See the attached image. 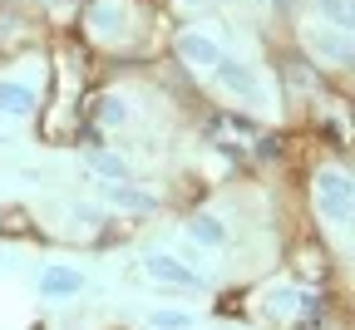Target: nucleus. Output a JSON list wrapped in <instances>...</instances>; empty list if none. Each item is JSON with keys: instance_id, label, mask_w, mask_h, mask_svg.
<instances>
[{"instance_id": "f257e3e1", "label": "nucleus", "mask_w": 355, "mask_h": 330, "mask_svg": "<svg viewBox=\"0 0 355 330\" xmlns=\"http://www.w3.org/2000/svg\"><path fill=\"white\" fill-rule=\"evenodd\" d=\"M316 207L331 227L350 232V217H355V182L345 168H321L316 173Z\"/></svg>"}, {"instance_id": "f03ea898", "label": "nucleus", "mask_w": 355, "mask_h": 330, "mask_svg": "<svg viewBox=\"0 0 355 330\" xmlns=\"http://www.w3.org/2000/svg\"><path fill=\"white\" fill-rule=\"evenodd\" d=\"M207 133H212V144H217V148L247 153V148H252V138L261 133V123L247 119V114H212V119H207Z\"/></svg>"}, {"instance_id": "7ed1b4c3", "label": "nucleus", "mask_w": 355, "mask_h": 330, "mask_svg": "<svg viewBox=\"0 0 355 330\" xmlns=\"http://www.w3.org/2000/svg\"><path fill=\"white\" fill-rule=\"evenodd\" d=\"M144 271L158 281V286H188V291H202V276H198L183 257H173V252H148V257H144Z\"/></svg>"}, {"instance_id": "20e7f679", "label": "nucleus", "mask_w": 355, "mask_h": 330, "mask_svg": "<svg viewBox=\"0 0 355 330\" xmlns=\"http://www.w3.org/2000/svg\"><path fill=\"white\" fill-rule=\"evenodd\" d=\"M291 276H296V286H326L331 281V261L316 242H296L291 247Z\"/></svg>"}, {"instance_id": "39448f33", "label": "nucleus", "mask_w": 355, "mask_h": 330, "mask_svg": "<svg viewBox=\"0 0 355 330\" xmlns=\"http://www.w3.org/2000/svg\"><path fill=\"white\" fill-rule=\"evenodd\" d=\"M212 79H217V89L237 94V99H261V79H257L252 64H242V60H227V55H222V60L212 64Z\"/></svg>"}, {"instance_id": "423d86ee", "label": "nucleus", "mask_w": 355, "mask_h": 330, "mask_svg": "<svg viewBox=\"0 0 355 330\" xmlns=\"http://www.w3.org/2000/svg\"><path fill=\"white\" fill-rule=\"evenodd\" d=\"M79 291H84V271H79V266L55 261V266L40 271V296H44V301H69V296H79Z\"/></svg>"}, {"instance_id": "0eeeda50", "label": "nucleus", "mask_w": 355, "mask_h": 330, "mask_svg": "<svg viewBox=\"0 0 355 330\" xmlns=\"http://www.w3.org/2000/svg\"><path fill=\"white\" fill-rule=\"evenodd\" d=\"M178 55H183V64H193V69H212L222 60V44L212 35H202V30H188V35H178Z\"/></svg>"}, {"instance_id": "6e6552de", "label": "nucleus", "mask_w": 355, "mask_h": 330, "mask_svg": "<svg viewBox=\"0 0 355 330\" xmlns=\"http://www.w3.org/2000/svg\"><path fill=\"white\" fill-rule=\"evenodd\" d=\"M89 30H94L99 40H119L128 30V15L119 6H109V0H94V6H89Z\"/></svg>"}, {"instance_id": "1a4fd4ad", "label": "nucleus", "mask_w": 355, "mask_h": 330, "mask_svg": "<svg viewBox=\"0 0 355 330\" xmlns=\"http://www.w3.org/2000/svg\"><path fill=\"white\" fill-rule=\"evenodd\" d=\"M188 237L198 242V247H227V222H222V217H212V212H198L193 222H188Z\"/></svg>"}, {"instance_id": "9d476101", "label": "nucleus", "mask_w": 355, "mask_h": 330, "mask_svg": "<svg viewBox=\"0 0 355 330\" xmlns=\"http://www.w3.org/2000/svg\"><path fill=\"white\" fill-rule=\"evenodd\" d=\"M84 114L94 119V123H109V128H119V123L128 119V104L119 99V94H94V99L84 104Z\"/></svg>"}, {"instance_id": "9b49d317", "label": "nucleus", "mask_w": 355, "mask_h": 330, "mask_svg": "<svg viewBox=\"0 0 355 330\" xmlns=\"http://www.w3.org/2000/svg\"><path fill=\"white\" fill-rule=\"evenodd\" d=\"M261 306H266V315H277V320H291V315L306 306V296H301L296 286H277V291H266V296H261Z\"/></svg>"}, {"instance_id": "f8f14e48", "label": "nucleus", "mask_w": 355, "mask_h": 330, "mask_svg": "<svg viewBox=\"0 0 355 330\" xmlns=\"http://www.w3.org/2000/svg\"><path fill=\"white\" fill-rule=\"evenodd\" d=\"M311 44H316L326 60L350 64V30H316V35H311Z\"/></svg>"}, {"instance_id": "ddd939ff", "label": "nucleus", "mask_w": 355, "mask_h": 330, "mask_svg": "<svg viewBox=\"0 0 355 330\" xmlns=\"http://www.w3.org/2000/svg\"><path fill=\"white\" fill-rule=\"evenodd\" d=\"M35 109V89L15 84V79H0V114H30Z\"/></svg>"}, {"instance_id": "4468645a", "label": "nucleus", "mask_w": 355, "mask_h": 330, "mask_svg": "<svg viewBox=\"0 0 355 330\" xmlns=\"http://www.w3.org/2000/svg\"><path fill=\"white\" fill-rule=\"evenodd\" d=\"M109 202H114V207H123V212H153V207H158V202H153V193H144V187H128V182H114Z\"/></svg>"}, {"instance_id": "2eb2a0df", "label": "nucleus", "mask_w": 355, "mask_h": 330, "mask_svg": "<svg viewBox=\"0 0 355 330\" xmlns=\"http://www.w3.org/2000/svg\"><path fill=\"white\" fill-rule=\"evenodd\" d=\"M89 173L94 177H104V182H128V163L119 158V153H89Z\"/></svg>"}, {"instance_id": "dca6fc26", "label": "nucleus", "mask_w": 355, "mask_h": 330, "mask_svg": "<svg viewBox=\"0 0 355 330\" xmlns=\"http://www.w3.org/2000/svg\"><path fill=\"white\" fill-rule=\"evenodd\" d=\"M30 232H35V222H30V212H25V207L0 212V237H30Z\"/></svg>"}, {"instance_id": "f3484780", "label": "nucleus", "mask_w": 355, "mask_h": 330, "mask_svg": "<svg viewBox=\"0 0 355 330\" xmlns=\"http://www.w3.org/2000/svg\"><path fill=\"white\" fill-rule=\"evenodd\" d=\"M148 325H153V330H193L198 320H193L188 311H153V315H148Z\"/></svg>"}, {"instance_id": "a211bd4d", "label": "nucleus", "mask_w": 355, "mask_h": 330, "mask_svg": "<svg viewBox=\"0 0 355 330\" xmlns=\"http://www.w3.org/2000/svg\"><path fill=\"white\" fill-rule=\"evenodd\" d=\"M252 153H257L261 163H277V158H282V138H277V133H266V128H261V133L252 138Z\"/></svg>"}, {"instance_id": "6ab92c4d", "label": "nucleus", "mask_w": 355, "mask_h": 330, "mask_svg": "<svg viewBox=\"0 0 355 330\" xmlns=\"http://www.w3.org/2000/svg\"><path fill=\"white\" fill-rule=\"evenodd\" d=\"M321 15H326L336 30H350V0H321Z\"/></svg>"}, {"instance_id": "aec40b11", "label": "nucleus", "mask_w": 355, "mask_h": 330, "mask_svg": "<svg viewBox=\"0 0 355 330\" xmlns=\"http://www.w3.org/2000/svg\"><path fill=\"white\" fill-rule=\"evenodd\" d=\"M286 79H291L296 89H311V84H316V74H311V64H296V60H286Z\"/></svg>"}, {"instance_id": "412c9836", "label": "nucleus", "mask_w": 355, "mask_h": 330, "mask_svg": "<svg viewBox=\"0 0 355 330\" xmlns=\"http://www.w3.org/2000/svg\"><path fill=\"white\" fill-rule=\"evenodd\" d=\"M296 330H336V320H331L326 311H311L306 320H296Z\"/></svg>"}, {"instance_id": "4be33fe9", "label": "nucleus", "mask_w": 355, "mask_h": 330, "mask_svg": "<svg viewBox=\"0 0 355 330\" xmlns=\"http://www.w3.org/2000/svg\"><path fill=\"white\" fill-rule=\"evenodd\" d=\"M50 6H69V0H50Z\"/></svg>"}, {"instance_id": "5701e85b", "label": "nucleus", "mask_w": 355, "mask_h": 330, "mask_svg": "<svg viewBox=\"0 0 355 330\" xmlns=\"http://www.w3.org/2000/svg\"><path fill=\"white\" fill-rule=\"evenodd\" d=\"M222 330H237V325H222Z\"/></svg>"}, {"instance_id": "b1692460", "label": "nucleus", "mask_w": 355, "mask_h": 330, "mask_svg": "<svg viewBox=\"0 0 355 330\" xmlns=\"http://www.w3.org/2000/svg\"><path fill=\"white\" fill-rule=\"evenodd\" d=\"M148 6H158V0H148Z\"/></svg>"}]
</instances>
